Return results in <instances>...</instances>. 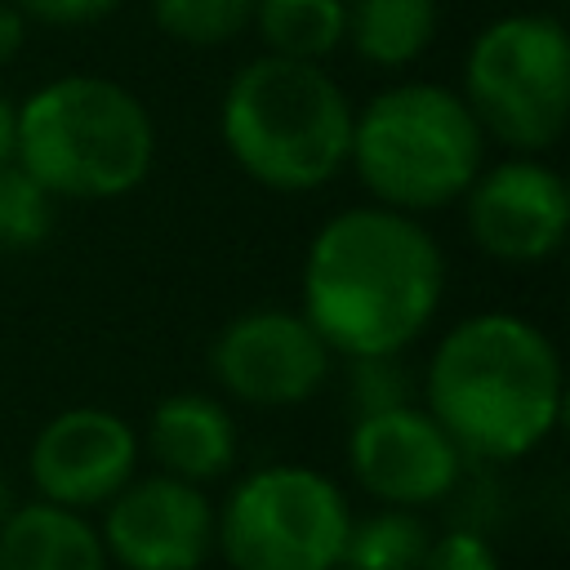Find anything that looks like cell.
I'll use <instances>...</instances> for the list:
<instances>
[{
    "label": "cell",
    "instance_id": "cell-1",
    "mask_svg": "<svg viewBox=\"0 0 570 570\" xmlns=\"http://www.w3.org/2000/svg\"><path fill=\"white\" fill-rule=\"evenodd\" d=\"M445 294V254L419 214L347 205L316 227L298 298L334 356L405 352L423 338Z\"/></svg>",
    "mask_w": 570,
    "mask_h": 570
},
{
    "label": "cell",
    "instance_id": "cell-2",
    "mask_svg": "<svg viewBox=\"0 0 570 570\" xmlns=\"http://www.w3.org/2000/svg\"><path fill=\"white\" fill-rule=\"evenodd\" d=\"M561 405V352L517 312H472L428 356L423 410L468 463L525 459L557 432Z\"/></svg>",
    "mask_w": 570,
    "mask_h": 570
},
{
    "label": "cell",
    "instance_id": "cell-3",
    "mask_svg": "<svg viewBox=\"0 0 570 570\" xmlns=\"http://www.w3.org/2000/svg\"><path fill=\"white\" fill-rule=\"evenodd\" d=\"M352 116L347 89L321 62L258 53L227 80L218 134L245 178L281 196H303L347 169Z\"/></svg>",
    "mask_w": 570,
    "mask_h": 570
},
{
    "label": "cell",
    "instance_id": "cell-4",
    "mask_svg": "<svg viewBox=\"0 0 570 570\" xmlns=\"http://www.w3.org/2000/svg\"><path fill=\"white\" fill-rule=\"evenodd\" d=\"M151 160V111L111 76H53L18 107L13 165H22L53 200H120L142 187Z\"/></svg>",
    "mask_w": 570,
    "mask_h": 570
},
{
    "label": "cell",
    "instance_id": "cell-5",
    "mask_svg": "<svg viewBox=\"0 0 570 570\" xmlns=\"http://www.w3.org/2000/svg\"><path fill=\"white\" fill-rule=\"evenodd\" d=\"M347 165L374 205L432 214L468 191L485 165V134L459 89L441 80H401L352 116Z\"/></svg>",
    "mask_w": 570,
    "mask_h": 570
},
{
    "label": "cell",
    "instance_id": "cell-6",
    "mask_svg": "<svg viewBox=\"0 0 570 570\" xmlns=\"http://www.w3.org/2000/svg\"><path fill=\"white\" fill-rule=\"evenodd\" d=\"M463 102L485 138L543 156L570 120V36L552 13H503L463 58Z\"/></svg>",
    "mask_w": 570,
    "mask_h": 570
},
{
    "label": "cell",
    "instance_id": "cell-7",
    "mask_svg": "<svg viewBox=\"0 0 570 570\" xmlns=\"http://www.w3.org/2000/svg\"><path fill=\"white\" fill-rule=\"evenodd\" d=\"M352 525L343 485L307 463L245 472L214 508V552L232 570H338Z\"/></svg>",
    "mask_w": 570,
    "mask_h": 570
},
{
    "label": "cell",
    "instance_id": "cell-8",
    "mask_svg": "<svg viewBox=\"0 0 570 570\" xmlns=\"http://www.w3.org/2000/svg\"><path fill=\"white\" fill-rule=\"evenodd\" d=\"M334 352L303 312L249 307L209 338V374L218 387L254 410H289L321 392Z\"/></svg>",
    "mask_w": 570,
    "mask_h": 570
},
{
    "label": "cell",
    "instance_id": "cell-9",
    "mask_svg": "<svg viewBox=\"0 0 570 570\" xmlns=\"http://www.w3.org/2000/svg\"><path fill=\"white\" fill-rule=\"evenodd\" d=\"M459 200L472 245L494 263L534 267L566 245L570 187L539 156L512 151L499 165H481Z\"/></svg>",
    "mask_w": 570,
    "mask_h": 570
},
{
    "label": "cell",
    "instance_id": "cell-10",
    "mask_svg": "<svg viewBox=\"0 0 570 570\" xmlns=\"http://www.w3.org/2000/svg\"><path fill=\"white\" fill-rule=\"evenodd\" d=\"M98 534L120 570H200L214 557V503L183 476L134 472L102 503Z\"/></svg>",
    "mask_w": 570,
    "mask_h": 570
},
{
    "label": "cell",
    "instance_id": "cell-11",
    "mask_svg": "<svg viewBox=\"0 0 570 570\" xmlns=\"http://www.w3.org/2000/svg\"><path fill=\"white\" fill-rule=\"evenodd\" d=\"M347 468L365 494L392 508H428L459 490L468 459L445 428L419 405L356 414L347 432Z\"/></svg>",
    "mask_w": 570,
    "mask_h": 570
},
{
    "label": "cell",
    "instance_id": "cell-12",
    "mask_svg": "<svg viewBox=\"0 0 570 570\" xmlns=\"http://www.w3.org/2000/svg\"><path fill=\"white\" fill-rule=\"evenodd\" d=\"M138 432L125 414L102 405L58 410L31 441L27 476L40 499L89 512L102 508L138 472Z\"/></svg>",
    "mask_w": 570,
    "mask_h": 570
},
{
    "label": "cell",
    "instance_id": "cell-13",
    "mask_svg": "<svg viewBox=\"0 0 570 570\" xmlns=\"http://www.w3.org/2000/svg\"><path fill=\"white\" fill-rule=\"evenodd\" d=\"M147 450L169 476L191 485L223 481L236 463V419L209 392H169L147 419Z\"/></svg>",
    "mask_w": 570,
    "mask_h": 570
},
{
    "label": "cell",
    "instance_id": "cell-14",
    "mask_svg": "<svg viewBox=\"0 0 570 570\" xmlns=\"http://www.w3.org/2000/svg\"><path fill=\"white\" fill-rule=\"evenodd\" d=\"M0 570H107V548L85 512L36 499L0 521Z\"/></svg>",
    "mask_w": 570,
    "mask_h": 570
},
{
    "label": "cell",
    "instance_id": "cell-15",
    "mask_svg": "<svg viewBox=\"0 0 570 570\" xmlns=\"http://www.w3.org/2000/svg\"><path fill=\"white\" fill-rule=\"evenodd\" d=\"M436 0H347V40L370 67L396 71L436 40Z\"/></svg>",
    "mask_w": 570,
    "mask_h": 570
},
{
    "label": "cell",
    "instance_id": "cell-16",
    "mask_svg": "<svg viewBox=\"0 0 570 570\" xmlns=\"http://www.w3.org/2000/svg\"><path fill=\"white\" fill-rule=\"evenodd\" d=\"M249 27L267 53L325 62L347 40V0H254Z\"/></svg>",
    "mask_w": 570,
    "mask_h": 570
},
{
    "label": "cell",
    "instance_id": "cell-17",
    "mask_svg": "<svg viewBox=\"0 0 570 570\" xmlns=\"http://www.w3.org/2000/svg\"><path fill=\"white\" fill-rule=\"evenodd\" d=\"M428 543L432 530L419 508L383 503L365 517H352L338 570H419Z\"/></svg>",
    "mask_w": 570,
    "mask_h": 570
},
{
    "label": "cell",
    "instance_id": "cell-18",
    "mask_svg": "<svg viewBox=\"0 0 570 570\" xmlns=\"http://www.w3.org/2000/svg\"><path fill=\"white\" fill-rule=\"evenodd\" d=\"M151 18L169 40L209 49L236 40L249 27L254 0H151Z\"/></svg>",
    "mask_w": 570,
    "mask_h": 570
},
{
    "label": "cell",
    "instance_id": "cell-19",
    "mask_svg": "<svg viewBox=\"0 0 570 570\" xmlns=\"http://www.w3.org/2000/svg\"><path fill=\"white\" fill-rule=\"evenodd\" d=\"M53 232V196L22 169H0V254H27Z\"/></svg>",
    "mask_w": 570,
    "mask_h": 570
},
{
    "label": "cell",
    "instance_id": "cell-20",
    "mask_svg": "<svg viewBox=\"0 0 570 570\" xmlns=\"http://www.w3.org/2000/svg\"><path fill=\"white\" fill-rule=\"evenodd\" d=\"M405 352H383V356H347V405L356 414H379L414 401V379L410 365L401 361Z\"/></svg>",
    "mask_w": 570,
    "mask_h": 570
},
{
    "label": "cell",
    "instance_id": "cell-21",
    "mask_svg": "<svg viewBox=\"0 0 570 570\" xmlns=\"http://www.w3.org/2000/svg\"><path fill=\"white\" fill-rule=\"evenodd\" d=\"M419 570H499V552L476 525H454L432 534Z\"/></svg>",
    "mask_w": 570,
    "mask_h": 570
},
{
    "label": "cell",
    "instance_id": "cell-22",
    "mask_svg": "<svg viewBox=\"0 0 570 570\" xmlns=\"http://www.w3.org/2000/svg\"><path fill=\"white\" fill-rule=\"evenodd\" d=\"M13 4L45 27H89L120 9V0H13Z\"/></svg>",
    "mask_w": 570,
    "mask_h": 570
},
{
    "label": "cell",
    "instance_id": "cell-23",
    "mask_svg": "<svg viewBox=\"0 0 570 570\" xmlns=\"http://www.w3.org/2000/svg\"><path fill=\"white\" fill-rule=\"evenodd\" d=\"M27 45V13L9 0H0V67H9Z\"/></svg>",
    "mask_w": 570,
    "mask_h": 570
},
{
    "label": "cell",
    "instance_id": "cell-24",
    "mask_svg": "<svg viewBox=\"0 0 570 570\" xmlns=\"http://www.w3.org/2000/svg\"><path fill=\"white\" fill-rule=\"evenodd\" d=\"M13 151H18V107L0 94V169L13 165Z\"/></svg>",
    "mask_w": 570,
    "mask_h": 570
},
{
    "label": "cell",
    "instance_id": "cell-25",
    "mask_svg": "<svg viewBox=\"0 0 570 570\" xmlns=\"http://www.w3.org/2000/svg\"><path fill=\"white\" fill-rule=\"evenodd\" d=\"M18 503H13V485H9V476H4V468H0V521L13 512Z\"/></svg>",
    "mask_w": 570,
    "mask_h": 570
}]
</instances>
